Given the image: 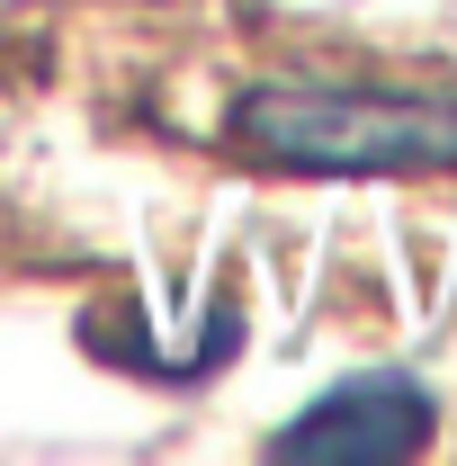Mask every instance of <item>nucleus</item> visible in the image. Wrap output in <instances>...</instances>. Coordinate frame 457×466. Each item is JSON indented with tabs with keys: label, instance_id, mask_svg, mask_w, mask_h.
I'll use <instances>...</instances> for the list:
<instances>
[{
	"label": "nucleus",
	"instance_id": "f257e3e1",
	"mask_svg": "<svg viewBox=\"0 0 457 466\" xmlns=\"http://www.w3.org/2000/svg\"><path fill=\"white\" fill-rule=\"evenodd\" d=\"M225 135L305 179H386V171H457V90H332L269 81L242 90Z\"/></svg>",
	"mask_w": 457,
	"mask_h": 466
},
{
	"label": "nucleus",
	"instance_id": "f03ea898",
	"mask_svg": "<svg viewBox=\"0 0 457 466\" xmlns=\"http://www.w3.org/2000/svg\"><path fill=\"white\" fill-rule=\"evenodd\" d=\"M431 421H440V404L421 395V377L368 368V377H350L332 395H314L269 440V458H287V466H377V458H412L431 440Z\"/></svg>",
	"mask_w": 457,
	"mask_h": 466
}]
</instances>
